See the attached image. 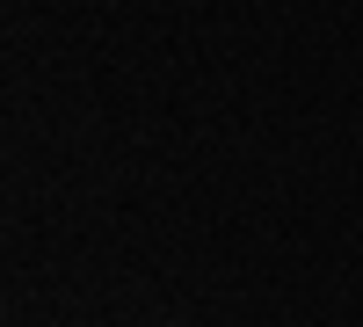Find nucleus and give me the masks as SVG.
Here are the masks:
<instances>
[]
</instances>
